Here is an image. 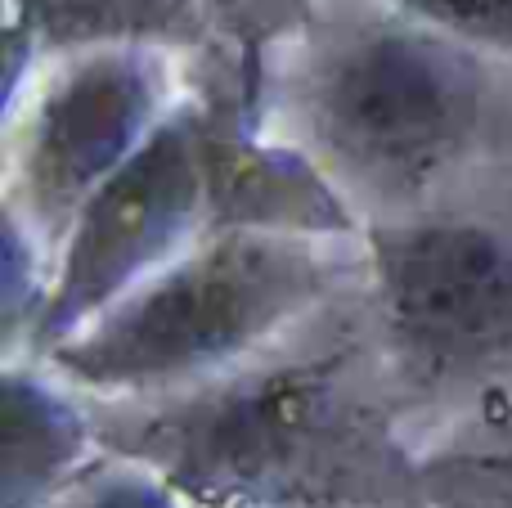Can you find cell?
Returning a JSON list of instances; mask_svg holds the SVG:
<instances>
[{"mask_svg": "<svg viewBox=\"0 0 512 508\" xmlns=\"http://www.w3.org/2000/svg\"><path fill=\"white\" fill-rule=\"evenodd\" d=\"M207 230V180L198 153V99H180L158 131L117 167L63 234L36 333L27 347L50 356L86 333L153 275L185 257Z\"/></svg>", "mask_w": 512, "mask_h": 508, "instance_id": "cell-4", "label": "cell"}, {"mask_svg": "<svg viewBox=\"0 0 512 508\" xmlns=\"http://www.w3.org/2000/svg\"><path fill=\"white\" fill-rule=\"evenodd\" d=\"M495 473H504V495L512 504V455H504V464H495Z\"/></svg>", "mask_w": 512, "mask_h": 508, "instance_id": "cell-14", "label": "cell"}, {"mask_svg": "<svg viewBox=\"0 0 512 508\" xmlns=\"http://www.w3.org/2000/svg\"><path fill=\"white\" fill-rule=\"evenodd\" d=\"M9 36L32 59L90 50H212L216 36L198 0H5Z\"/></svg>", "mask_w": 512, "mask_h": 508, "instance_id": "cell-8", "label": "cell"}, {"mask_svg": "<svg viewBox=\"0 0 512 508\" xmlns=\"http://www.w3.org/2000/svg\"><path fill=\"white\" fill-rule=\"evenodd\" d=\"M198 153L207 180V234H306L346 239L355 212L315 153L274 144L256 131L239 99V81L225 95L198 99Z\"/></svg>", "mask_w": 512, "mask_h": 508, "instance_id": "cell-7", "label": "cell"}, {"mask_svg": "<svg viewBox=\"0 0 512 508\" xmlns=\"http://www.w3.org/2000/svg\"><path fill=\"white\" fill-rule=\"evenodd\" d=\"M171 113L162 50H90L32 90L18 126L14 207L41 239L63 243L77 212Z\"/></svg>", "mask_w": 512, "mask_h": 508, "instance_id": "cell-6", "label": "cell"}, {"mask_svg": "<svg viewBox=\"0 0 512 508\" xmlns=\"http://www.w3.org/2000/svg\"><path fill=\"white\" fill-rule=\"evenodd\" d=\"M212 23L221 50H230V72L239 81V99L256 122L265 95V63L274 45L315 27V0H198Z\"/></svg>", "mask_w": 512, "mask_h": 508, "instance_id": "cell-10", "label": "cell"}, {"mask_svg": "<svg viewBox=\"0 0 512 508\" xmlns=\"http://www.w3.org/2000/svg\"><path fill=\"white\" fill-rule=\"evenodd\" d=\"M337 275L342 266L306 234H207L45 360L90 392H162L198 383L239 365L319 306Z\"/></svg>", "mask_w": 512, "mask_h": 508, "instance_id": "cell-2", "label": "cell"}, {"mask_svg": "<svg viewBox=\"0 0 512 508\" xmlns=\"http://www.w3.org/2000/svg\"><path fill=\"white\" fill-rule=\"evenodd\" d=\"M126 459L207 508H409V473L346 356L243 369L149 419H117Z\"/></svg>", "mask_w": 512, "mask_h": 508, "instance_id": "cell-1", "label": "cell"}, {"mask_svg": "<svg viewBox=\"0 0 512 508\" xmlns=\"http://www.w3.org/2000/svg\"><path fill=\"white\" fill-rule=\"evenodd\" d=\"M63 508H185L180 491H171L153 468H126V473H108L95 482L77 486Z\"/></svg>", "mask_w": 512, "mask_h": 508, "instance_id": "cell-13", "label": "cell"}, {"mask_svg": "<svg viewBox=\"0 0 512 508\" xmlns=\"http://www.w3.org/2000/svg\"><path fill=\"white\" fill-rule=\"evenodd\" d=\"M86 414L36 374H5V508H45L90 455Z\"/></svg>", "mask_w": 512, "mask_h": 508, "instance_id": "cell-9", "label": "cell"}, {"mask_svg": "<svg viewBox=\"0 0 512 508\" xmlns=\"http://www.w3.org/2000/svg\"><path fill=\"white\" fill-rule=\"evenodd\" d=\"M36 239L41 234L5 207V342H32L36 320H41L45 302H50V284H41V270H36Z\"/></svg>", "mask_w": 512, "mask_h": 508, "instance_id": "cell-12", "label": "cell"}, {"mask_svg": "<svg viewBox=\"0 0 512 508\" xmlns=\"http://www.w3.org/2000/svg\"><path fill=\"white\" fill-rule=\"evenodd\" d=\"M400 14L512 63V0H396Z\"/></svg>", "mask_w": 512, "mask_h": 508, "instance_id": "cell-11", "label": "cell"}, {"mask_svg": "<svg viewBox=\"0 0 512 508\" xmlns=\"http://www.w3.org/2000/svg\"><path fill=\"white\" fill-rule=\"evenodd\" d=\"M369 261L387 338L427 383L512 365V243L481 221L373 225Z\"/></svg>", "mask_w": 512, "mask_h": 508, "instance_id": "cell-5", "label": "cell"}, {"mask_svg": "<svg viewBox=\"0 0 512 508\" xmlns=\"http://www.w3.org/2000/svg\"><path fill=\"white\" fill-rule=\"evenodd\" d=\"M486 54L418 18L346 27L301 77V126L319 167L396 203L436 185L490 131Z\"/></svg>", "mask_w": 512, "mask_h": 508, "instance_id": "cell-3", "label": "cell"}]
</instances>
